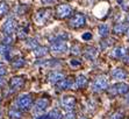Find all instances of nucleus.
Instances as JSON below:
<instances>
[{
	"label": "nucleus",
	"mask_w": 129,
	"mask_h": 119,
	"mask_svg": "<svg viewBox=\"0 0 129 119\" xmlns=\"http://www.w3.org/2000/svg\"><path fill=\"white\" fill-rule=\"evenodd\" d=\"M85 22H86V19H85L84 15L80 14V13H76V14L70 19L69 25L72 28H80V27H83L85 25Z\"/></svg>",
	"instance_id": "0eeeda50"
},
{
	"label": "nucleus",
	"mask_w": 129,
	"mask_h": 119,
	"mask_svg": "<svg viewBox=\"0 0 129 119\" xmlns=\"http://www.w3.org/2000/svg\"><path fill=\"white\" fill-rule=\"evenodd\" d=\"M73 55H79L80 54V50H79V47L78 46H73L72 47V51H71Z\"/></svg>",
	"instance_id": "7c9ffc66"
},
{
	"label": "nucleus",
	"mask_w": 129,
	"mask_h": 119,
	"mask_svg": "<svg viewBox=\"0 0 129 119\" xmlns=\"http://www.w3.org/2000/svg\"><path fill=\"white\" fill-rule=\"evenodd\" d=\"M50 12H51L50 9H40L35 16L36 22L39 25L44 24L45 21L49 19V16H50Z\"/></svg>",
	"instance_id": "9b49d317"
},
{
	"label": "nucleus",
	"mask_w": 129,
	"mask_h": 119,
	"mask_svg": "<svg viewBox=\"0 0 129 119\" xmlns=\"http://www.w3.org/2000/svg\"><path fill=\"white\" fill-rule=\"evenodd\" d=\"M8 116L11 117L12 119H21L22 118V112L20 110H18V109L13 107V109H11V110H9Z\"/></svg>",
	"instance_id": "5701e85b"
},
{
	"label": "nucleus",
	"mask_w": 129,
	"mask_h": 119,
	"mask_svg": "<svg viewBox=\"0 0 129 119\" xmlns=\"http://www.w3.org/2000/svg\"><path fill=\"white\" fill-rule=\"evenodd\" d=\"M33 106V98L28 93H23L18 98V107L22 111H28Z\"/></svg>",
	"instance_id": "7ed1b4c3"
},
{
	"label": "nucleus",
	"mask_w": 129,
	"mask_h": 119,
	"mask_svg": "<svg viewBox=\"0 0 129 119\" xmlns=\"http://www.w3.org/2000/svg\"><path fill=\"white\" fill-rule=\"evenodd\" d=\"M64 74L63 72H60V71H51L50 74L48 75V81L50 82V83L52 84H57L58 82H60L62 80H64Z\"/></svg>",
	"instance_id": "f8f14e48"
},
{
	"label": "nucleus",
	"mask_w": 129,
	"mask_h": 119,
	"mask_svg": "<svg viewBox=\"0 0 129 119\" xmlns=\"http://www.w3.org/2000/svg\"><path fill=\"white\" fill-rule=\"evenodd\" d=\"M108 85H109V82H108V78L106 77L105 75H100L95 80L93 81L92 83V90L94 92H101L104 90L108 89Z\"/></svg>",
	"instance_id": "f257e3e1"
},
{
	"label": "nucleus",
	"mask_w": 129,
	"mask_h": 119,
	"mask_svg": "<svg viewBox=\"0 0 129 119\" xmlns=\"http://www.w3.org/2000/svg\"><path fill=\"white\" fill-rule=\"evenodd\" d=\"M79 119H87V118H86V117H84V116H81V117H80V118H79Z\"/></svg>",
	"instance_id": "4c0bfd02"
},
{
	"label": "nucleus",
	"mask_w": 129,
	"mask_h": 119,
	"mask_svg": "<svg viewBox=\"0 0 129 119\" xmlns=\"http://www.w3.org/2000/svg\"><path fill=\"white\" fill-rule=\"evenodd\" d=\"M129 91V85L127 83H116L114 84L113 86H111L108 89V92L113 96H117V95H126L127 92Z\"/></svg>",
	"instance_id": "39448f33"
},
{
	"label": "nucleus",
	"mask_w": 129,
	"mask_h": 119,
	"mask_svg": "<svg viewBox=\"0 0 129 119\" xmlns=\"http://www.w3.org/2000/svg\"><path fill=\"white\" fill-rule=\"evenodd\" d=\"M36 119H49L48 114H41V116H37Z\"/></svg>",
	"instance_id": "f704fd0d"
},
{
	"label": "nucleus",
	"mask_w": 129,
	"mask_h": 119,
	"mask_svg": "<svg viewBox=\"0 0 129 119\" xmlns=\"http://www.w3.org/2000/svg\"><path fill=\"white\" fill-rule=\"evenodd\" d=\"M48 106H49V99L48 98H45V97L39 98L35 102V104H34V110H33L34 114H36V117L43 114V112L47 110Z\"/></svg>",
	"instance_id": "f03ea898"
},
{
	"label": "nucleus",
	"mask_w": 129,
	"mask_h": 119,
	"mask_svg": "<svg viewBox=\"0 0 129 119\" xmlns=\"http://www.w3.org/2000/svg\"><path fill=\"white\" fill-rule=\"evenodd\" d=\"M96 54H98L96 48L88 47V48H86V50H85V57L88 59H94L96 57Z\"/></svg>",
	"instance_id": "6ab92c4d"
},
{
	"label": "nucleus",
	"mask_w": 129,
	"mask_h": 119,
	"mask_svg": "<svg viewBox=\"0 0 129 119\" xmlns=\"http://www.w3.org/2000/svg\"><path fill=\"white\" fill-rule=\"evenodd\" d=\"M64 119H76L75 113L72 112V111H70V112H68L65 116H64Z\"/></svg>",
	"instance_id": "c756f323"
},
{
	"label": "nucleus",
	"mask_w": 129,
	"mask_h": 119,
	"mask_svg": "<svg viewBox=\"0 0 129 119\" xmlns=\"http://www.w3.org/2000/svg\"><path fill=\"white\" fill-rule=\"evenodd\" d=\"M98 33H99V35L101 36V37H106V36H108V34H109V27L105 24L100 25V26L98 27Z\"/></svg>",
	"instance_id": "4be33fe9"
},
{
	"label": "nucleus",
	"mask_w": 129,
	"mask_h": 119,
	"mask_svg": "<svg viewBox=\"0 0 129 119\" xmlns=\"http://www.w3.org/2000/svg\"><path fill=\"white\" fill-rule=\"evenodd\" d=\"M112 77L114 78V80L116 81H123L126 80L127 77H128V75H127V72L123 70V69L121 68H115L113 71H112Z\"/></svg>",
	"instance_id": "ddd939ff"
},
{
	"label": "nucleus",
	"mask_w": 129,
	"mask_h": 119,
	"mask_svg": "<svg viewBox=\"0 0 129 119\" xmlns=\"http://www.w3.org/2000/svg\"><path fill=\"white\" fill-rule=\"evenodd\" d=\"M68 49H69V46L64 40H56L50 46V50L54 54H64L66 53Z\"/></svg>",
	"instance_id": "20e7f679"
},
{
	"label": "nucleus",
	"mask_w": 129,
	"mask_h": 119,
	"mask_svg": "<svg viewBox=\"0 0 129 119\" xmlns=\"http://www.w3.org/2000/svg\"><path fill=\"white\" fill-rule=\"evenodd\" d=\"M75 82L71 80V78H64L60 82L57 83V88L59 90H66V89H71L72 86H73Z\"/></svg>",
	"instance_id": "4468645a"
},
{
	"label": "nucleus",
	"mask_w": 129,
	"mask_h": 119,
	"mask_svg": "<svg viewBox=\"0 0 129 119\" xmlns=\"http://www.w3.org/2000/svg\"><path fill=\"white\" fill-rule=\"evenodd\" d=\"M71 13H72V8L68 4H62V5L57 6V8H56V14H57V16L59 19L68 18L69 15H71Z\"/></svg>",
	"instance_id": "6e6552de"
},
{
	"label": "nucleus",
	"mask_w": 129,
	"mask_h": 119,
	"mask_svg": "<svg viewBox=\"0 0 129 119\" xmlns=\"http://www.w3.org/2000/svg\"><path fill=\"white\" fill-rule=\"evenodd\" d=\"M1 28H3V32L5 35H13V33H14V30H15V20L12 18L7 19L4 22Z\"/></svg>",
	"instance_id": "9d476101"
},
{
	"label": "nucleus",
	"mask_w": 129,
	"mask_h": 119,
	"mask_svg": "<svg viewBox=\"0 0 129 119\" xmlns=\"http://www.w3.org/2000/svg\"><path fill=\"white\" fill-rule=\"evenodd\" d=\"M3 84H4V78H3V77H0V86L3 85Z\"/></svg>",
	"instance_id": "e433bc0d"
},
{
	"label": "nucleus",
	"mask_w": 129,
	"mask_h": 119,
	"mask_svg": "<svg viewBox=\"0 0 129 119\" xmlns=\"http://www.w3.org/2000/svg\"><path fill=\"white\" fill-rule=\"evenodd\" d=\"M33 53L36 57H43L48 54V49H47L45 47H42V46H39L36 49H34Z\"/></svg>",
	"instance_id": "aec40b11"
},
{
	"label": "nucleus",
	"mask_w": 129,
	"mask_h": 119,
	"mask_svg": "<svg viewBox=\"0 0 129 119\" xmlns=\"http://www.w3.org/2000/svg\"><path fill=\"white\" fill-rule=\"evenodd\" d=\"M112 56L115 58H126L127 56V50L123 47H116L114 50L112 51Z\"/></svg>",
	"instance_id": "dca6fc26"
},
{
	"label": "nucleus",
	"mask_w": 129,
	"mask_h": 119,
	"mask_svg": "<svg viewBox=\"0 0 129 119\" xmlns=\"http://www.w3.org/2000/svg\"><path fill=\"white\" fill-rule=\"evenodd\" d=\"M71 66H73V67H76V66H80V62H79V61H75V59H72L71 62Z\"/></svg>",
	"instance_id": "72a5a7b5"
},
{
	"label": "nucleus",
	"mask_w": 129,
	"mask_h": 119,
	"mask_svg": "<svg viewBox=\"0 0 129 119\" xmlns=\"http://www.w3.org/2000/svg\"><path fill=\"white\" fill-rule=\"evenodd\" d=\"M24 59L22 57H18V58H14V61L12 62V67L14 69H20L24 66Z\"/></svg>",
	"instance_id": "b1692460"
},
{
	"label": "nucleus",
	"mask_w": 129,
	"mask_h": 119,
	"mask_svg": "<svg viewBox=\"0 0 129 119\" xmlns=\"http://www.w3.org/2000/svg\"><path fill=\"white\" fill-rule=\"evenodd\" d=\"M83 39H84L85 41H87V40H91V39H92V34H91V33H85V34H83Z\"/></svg>",
	"instance_id": "473e14b6"
},
{
	"label": "nucleus",
	"mask_w": 129,
	"mask_h": 119,
	"mask_svg": "<svg viewBox=\"0 0 129 119\" xmlns=\"http://www.w3.org/2000/svg\"><path fill=\"white\" fill-rule=\"evenodd\" d=\"M0 56L4 59L11 61V48L7 45H0Z\"/></svg>",
	"instance_id": "2eb2a0df"
},
{
	"label": "nucleus",
	"mask_w": 129,
	"mask_h": 119,
	"mask_svg": "<svg viewBox=\"0 0 129 119\" xmlns=\"http://www.w3.org/2000/svg\"><path fill=\"white\" fill-rule=\"evenodd\" d=\"M8 5H7L6 3H4V1H1L0 3V16H4L5 14H7L8 13Z\"/></svg>",
	"instance_id": "a878e982"
},
{
	"label": "nucleus",
	"mask_w": 129,
	"mask_h": 119,
	"mask_svg": "<svg viewBox=\"0 0 129 119\" xmlns=\"http://www.w3.org/2000/svg\"><path fill=\"white\" fill-rule=\"evenodd\" d=\"M87 85V78L85 77L84 75H80L76 78L75 84H73V88L75 89H81V88H85Z\"/></svg>",
	"instance_id": "f3484780"
},
{
	"label": "nucleus",
	"mask_w": 129,
	"mask_h": 119,
	"mask_svg": "<svg viewBox=\"0 0 129 119\" xmlns=\"http://www.w3.org/2000/svg\"><path fill=\"white\" fill-rule=\"evenodd\" d=\"M127 21L129 22V14H128V16H127Z\"/></svg>",
	"instance_id": "58836bf2"
},
{
	"label": "nucleus",
	"mask_w": 129,
	"mask_h": 119,
	"mask_svg": "<svg viewBox=\"0 0 129 119\" xmlns=\"http://www.w3.org/2000/svg\"><path fill=\"white\" fill-rule=\"evenodd\" d=\"M128 28H129L128 25L120 22V24H116L114 26V28H113V32H114L115 34H124V33H127Z\"/></svg>",
	"instance_id": "a211bd4d"
},
{
	"label": "nucleus",
	"mask_w": 129,
	"mask_h": 119,
	"mask_svg": "<svg viewBox=\"0 0 129 119\" xmlns=\"http://www.w3.org/2000/svg\"><path fill=\"white\" fill-rule=\"evenodd\" d=\"M60 105L66 112L73 111V109L76 106V98L73 96H63L62 99H60Z\"/></svg>",
	"instance_id": "423d86ee"
},
{
	"label": "nucleus",
	"mask_w": 129,
	"mask_h": 119,
	"mask_svg": "<svg viewBox=\"0 0 129 119\" xmlns=\"http://www.w3.org/2000/svg\"><path fill=\"white\" fill-rule=\"evenodd\" d=\"M56 0H42V3L43 4H45V5H49V4H52V3H55Z\"/></svg>",
	"instance_id": "c9c22d12"
},
{
	"label": "nucleus",
	"mask_w": 129,
	"mask_h": 119,
	"mask_svg": "<svg viewBox=\"0 0 129 119\" xmlns=\"http://www.w3.org/2000/svg\"><path fill=\"white\" fill-rule=\"evenodd\" d=\"M27 34H28V28L27 27H21V28H19L18 30V37L19 39H26L27 37Z\"/></svg>",
	"instance_id": "393cba45"
},
{
	"label": "nucleus",
	"mask_w": 129,
	"mask_h": 119,
	"mask_svg": "<svg viewBox=\"0 0 129 119\" xmlns=\"http://www.w3.org/2000/svg\"><path fill=\"white\" fill-rule=\"evenodd\" d=\"M123 118V112L121 111H116V112L112 113L111 116V119H122Z\"/></svg>",
	"instance_id": "c85d7f7f"
},
{
	"label": "nucleus",
	"mask_w": 129,
	"mask_h": 119,
	"mask_svg": "<svg viewBox=\"0 0 129 119\" xmlns=\"http://www.w3.org/2000/svg\"><path fill=\"white\" fill-rule=\"evenodd\" d=\"M24 84V80L20 76H14V77L11 78L9 81V88H11V91L14 92V91H18L23 86Z\"/></svg>",
	"instance_id": "1a4fd4ad"
},
{
	"label": "nucleus",
	"mask_w": 129,
	"mask_h": 119,
	"mask_svg": "<svg viewBox=\"0 0 129 119\" xmlns=\"http://www.w3.org/2000/svg\"><path fill=\"white\" fill-rule=\"evenodd\" d=\"M48 117H49V119H62L63 116H62V112H60L59 109L55 107V109H52V110L48 113Z\"/></svg>",
	"instance_id": "412c9836"
},
{
	"label": "nucleus",
	"mask_w": 129,
	"mask_h": 119,
	"mask_svg": "<svg viewBox=\"0 0 129 119\" xmlns=\"http://www.w3.org/2000/svg\"><path fill=\"white\" fill-rule=\"evenodd\" d=\"M7 74V70L5 67H0V77H4Z\"/></svg>",
	"instance_id": "2f4dec72"
},
{
	"label": "nucleus",
	"mask_w": 129,
	"mask_h": 119,
	"mask_svg": "<svg viewBox=\"0 0 129 119\" xmlns=\"http://www.w3.org/2000/svg\"><path fill=\"white\" fill-rule=\"evenodd\" d=\"M27 46L30 48V49H31V50H34V49H36V48L39 47L40 45H39V42L36 41L35 39H29L27 41Z\"/></svg>",
	"instance_id": "bb28decb"
},
{
	"label": "nucleus",
	"mask_w": 129,
	"mask_h": 119,
	"mask_svg": "<svg viewBox=\"0 0 129 119\" xmlns=\"http://www.w3.org/2000/svg\"><path fill=\"white\" fill-rule=\"evenodd\" d=\"M0 119H1V113H0Z\"/></svg>",
	"instance_id": "ea45409f"
},
{
	"label": "nucleus",
	"mask_w": 129,
	"mask_h": 119,
	"mask_svg": "<svg viewBox=\"0 0 129 119\" xmlns=\"http://www.w3.org/2000/svg\"><path fill=\"white\" fill-rule=\"evenodd\" d=\"M3 43L4 45H12L13 43V35H5L4 36V40H3Z\"/></svg>",
	"instance_id": "cd10ccee"
}]
</instances>
